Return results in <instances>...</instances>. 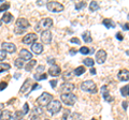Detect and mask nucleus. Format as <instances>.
<instances>
[{
	"label": "nucleus",
	"mask_w": 129,
	"mask_h": 120,
	"mask_svg": "<svg viewBox=\"0 0 129 120\" xmlns=\"http://www.w3.org/2000/svg\"><path fill=\"white\" fill-rule=\"evenodd\" d=\"M42 113H43V110H42L41 107L37 106V107H35V108L31 110V116H38V117H40V116L42 115Z\"/></svg>",
	"instance_id": "5701e85b"
},
{
	"label": "nucleus",
	"mask_w": 129,
	"mask_h": 120,
	"mask_svg": "<svg viewBox=\"0 0 129 120\" xmlns=\"http://www.w3.org/2000/svg\"><path fill=\"white\" fill-rule=\"evenodd\" d=\"M75 53H76V50H75V49H71V50H70V54H71V55H74Z\"/></svg>",
	"instance_id": "5fc2aeb1"
},
{
	"label": "nucleus",
	"mask_w": 129,
	"mask_h": 120,
	"mask_svg": "<svg viewBox=\"0 0 129 120\" xmlns=\"http://www.w3.org/2000/svg\"><path fill=\"white\" fill-rule=\"evenodd\" d=\"M45 120H50V119H45Z\"/></svg>",
	"instance_id": "13d9d810"
},
{
	"label": "nucleus",
	"mask_w": 129,
	"mask_h": 120,
	"mask_svg": "<svg viewBox=\"0 0 129 120\" xmlns=\"http://www.w3.org/2000/svg\"><path fill=\"white\" fill-rule=\"evenodd\" d=\"M37 39H38V35L36 33H28V34H26L25 37H24L23 43L26 44V45H30V44L32 45V44L37 41Z\"/></svg>",
	"instance_id": "6e6552de"
},
{
	"label": "nucleus",
	"mask_w": 129,
	"mask_h": 120,
	"mask_svg": "<svg viewBox=\"0 0 129 120\" xmlns=\"http://www.w3.org/2000/svg\"><path fill=\"white\" fill-rule=\"evenodd\" d=\"M29 26H30V24L26 18H18L17 21H16V24H15L14 32L16 34H22L23 32H25L28 28H29Z\"/></svg>",
	"instance_id": "f257e3e1"
},
{
	"label": "nucleus",
	"mask_w": 129,
	"mask_h": 120,
	"mask_svg": "<svg viewBox=\"0 0 129 120\" xmlns=\"http://www.w3.org/2000/svg\"><path fill=\"white\" fill-rule=\"evenodd\" d=\"M40 38H41V41L43 44H50L52 42V33L50 30H43L41 32V35H40Z\"/></svg>",
	"instance_id": "9d476101"
},
{
	"label": "nucleus",
	"mask_w": 129,
	"mask_h": 120,
	"mask_svg": "<svg viewBox=\"0 0 129 120\" xmlns=\"http://www.w3.org/2000/svg\"><path fill=\"white\" fill-rule=\"evenodd\" d=\"M10 8V3H5V5L0 6V12H5Z\"/></svg>",
	"instance_id": "c9c22d12"
},
{
	"label": "nucleus",
	"mask_w": 129,
	"mask_h": 120,
	"mask_svg": "<svg viewBox=\"0 0 129 120\" xmlns=\"http://www.w3.org/2000/svg\"><path fill=\"white\" fill-rule=\"evenodd\" d=\"M3 107H5V104H2V103H0V111H1L3 109Z\"/></svg>",
	"instance_id": "864d4df0"
},
{
	"label": "nucleus",
	"mask_w": 129,
	"mask_h": 120,
	"mask_svg": "<svg viewBox=\"0 0 129 120\" xmlns=\"http://www.w3.org/2000/svg\"><path fill=\"white\" fill-rule=\"evenodd\" d=\"M90 73H91L92 75L96 74V69H95V68H91V69H90Z\"/></svg>",
	"instance_id": "3c124183"
},
{
	"label": "nucleus",
	"mask_w": 129,
	"mask_h": 120,
	"mask_svg": "<svg viewBox=\"0 0 129 120\" xmlns=\"http://www.w3.org/2000/svg\"><path fill=\"white\" fill-rule=\"evenodd\" d=\"M91 120H96V119H91Z\"/></svg>",
	"instance_id": "4d7b16f0"
},
{
	"label": "nucleus",
	"mask_w": 129,
	"mask_h": 120,
	"mask_svg": "<svg viewBox=\"0 0 129 120\" xmlns=\"http://www.w3.org/2000/svg\"><path fill=\"white\" fill-rule=\"evenodd\" d=\"M12 113L10 110H2L0 114V120H11Z\"/></svg>",
	"instance_id": "a211bd4d"
},
{
	"label": "nucleus",
	"mask_w": 129,
	"mask_h": 120,
	"mask_svg": "<svg viewBox=\"0 0 129 120\" xmlns=\"http://www.w3.org/2000/svg\"><path fill=\"white\" fill-rule=\"evenodd\" d=\"M22 120H24V119H22Z\"/></svg>",
	"instance_id": "bf43d9fd"
},
{
	"label": "nucleus",
	"mask_w": 129,
	"mask_h": 120,
	"mask_svg": "<svg viewBox=\"0 0 129 120\" xmlns=\"http://www.w3.org/2000/svg\"><path fill=\"white\" fill-rule=\"evenodd\" d=\"M61 73V70H60V67L59 66H56V65H54V66H52L50 69H48V74L51 75V76H58V75Z\"/></svg>",
	"instance_id": "f3484780"
},
{
	"label": "nucleus",
	"mask_w": 129,
	"mask_h": 120,
	"mask_svg": "<svg viewBox=\"0 0 129 120\" xmlns=\"http://www.w3.org/2000/svg\"><path fill=\"white\" fill-rule=\"evenodd\" d=\"M10 68H11V66L9 65V63L0 62V73H1V72H5V71L10 70Z\"/></svg>",
	"instance_id": "bb28decb"
},
{
	"label": "nucleus",
	"mask_w": 129,
	"mask_h": 120,
	"mask_svg": "<svg viewBox=\"0 0 129 120\" xmlns=\"http://www.w3.org/2000/svg\"><path fill=\"white\" fill-rule=\"evenodd\" d=\"M50 84H51L52 88H55V87H56V85H57V81H56V79H54V81H51V82H50Z\"/></svg>",
	"instance_id": "79ce46f5"
},
{
	"label": "nucleus",
	"mask_w": 129,
	"mask_h": 120,
	"mask_svg": "<svg viewBox=\"0 0 129 120\" xmlns=\"http://www.w3.org/2000/svg\"><path fill=\"white\" fill-rule=\"evenodd\" d=\"M83 63L86 67H92V66H94V63H95V61L91 58H85L83 60Z\"/></svg>",
	"instance_id": "cd10ccee"
},
{
	"label": "nucleus",
	"mask_w": 129,
	"mask_h": 120,
	"mask_svg": "<svg viewBox=\"0 0 129 120\" xmlns=\"http://www.w3.org/2000/svg\"><path fill=\"white\" fill-rule=\"evenodd\" d=\"M34 77L37 79V81H42V79H45L47 77V74L45 73H43V74H39V73H36L34 75Z\"/></svg>",
	"instance_id": "c756f323"
},
{
	"label": "nucleus",
	"mask_w": 129,
	"mask_h": 120,
	"mask_svg": "<svg viewBox=\"0 0 129 120\" xmlns=\"http://www.w3.org/2000/svg\"><path fill=\"white\" fill-rule=\"evenodd\" d=\"M107 59V53L104 49H99L98 51L96 53V60H97V63H99V65H102L104 63Z\"/></svg>",
	"instance_id": "f8f14e48"
},
{
	"label": "nucleus",
	"mask_w": 129,
	"mask_h": 120,
	"mask_svg": "<svg viewBox=\"0 0 129 120\" xmlns=\"http://www.w3.org/2000/svg\"><path fill=\"white\" fill-rule=\"evenodd\" d=\"M86 6V3L85 2H84V1H80V2H78V3H76V5H75V10H81V9H83V8L84 7H85Z\"/></svg>",
	"instance_id": "72a5a7b5"
},
{
	"label": "nucleus",
	"mask_w": 129,
	"mask_h": 120,
	"mask_svg": "<svg viewBox=\"0 0 129 120\" xmlns=\"http://www.w3.org/2000/svg\"><path fill=\"white\" fill-rule=\"evenodd\" d=\"M19 58L22 60H31L32 54L28 49L23 48V49H21V51H19Z\"/></svg>",
	"instance_id": "4468645a"
},
{
	"label": "nucleus",
	"mask_w": 129,
	"mask_h": 120,
	"mask_svg": "<svg viewBox=\"0 0 129 120\" xmlns=\"http://www.w3.org/2000/svg\"><path fill=\"white\" fill-rule=\"evenodd\" d=\"M123 29L126 30V31H128V24H125V25L123 26Z\"/></svg>",
	"instance_id": "603ef678"
},
{
	"label": "nucleus",
	"mask_w": 129,
	"mask_h": 120,
	"mask_svg": "<svg viewBox=\"0 0 129 120\" xmlns=\"http://www.w3.org/2000/svg\"><path fill=\"white\" fill-rule=\"evenodd\" d=\"M23 113L21 110H18V111H16L15 115L13 116V120H22L23 119Z\"/></svg>",
	"instance_id": "7c9ffc66"
},
{
	"label": "nucleus",
	"mask_w": 129,
	"mask_h": 120,
	"mask_svg": "<svg viewBox=\"0 0 129 120\" xmlns=\"http://www.w3.org/2000/svg\"><path fill=\"white\" fill-rule=\"evenodd\" d=\"M122 104H123V108H124L125 110H127V107H128V102H127V101H124Z\"/></svg>",
	"instance_id": "c03bdc74"
},
{
	"label": "nucleus",
	"mask_w": 129,
	"mask_h": 120,
	"mask_svg": "<svg viewBox=\"0 0 129 120\" xmlns=\"http://www.w3.org/2000/svg\"><path fill=\"white\" fill-rule=\"evenodd\" d=\"M30 120H40V117H38V116H31Z\"/></svg>",
	"instance_id": "09e8293b"
},
{
	"label": "nucleus",
	"mask_w": 129,
	"mask_h": 120,
	"mask_svg": "<svg viewBox=\"0 0 129 120\" xmlns=\"http://www.w3.org/2000/svg\"><path fill=\"white\" fill-rule=\"evenodd\" d=\"M40 88H41V86L36 84V85H34V87H32V89H30V91H34V90H36V89H40Z\"/></svg>",
	"instance_id": "49530a36"
},
{
	"label": "nucleus",
	"mask_w": 129,
	"mask_h": 120,
	"mask_svg": "<svg viewBox=\"0 0 129 120\" xmlns=\"http://www.w3.org/2000/svg\"><path fill=\"white\" fill-rule=\"evenodd\" d=\"M14 65H15L16 68H18V69H22V68L24 67V61H23L21 58H17V59H15Z\"/></svg>",
	"instance_id": "c85d7f7f"
},
{
	"label": "nucleus",
	"mask_w": 129,
	"mask_h": 120,
	"mask_svg": "<svg viewBox=\"0 0 129 120\" xmlns=\"http://www.w3.org/2000/svg\"><path fill=\"white\" fill-rule=\"evenodd\" d=\"M8 86V84L5 83V82H2V83H0V91H2V90H5L6 88Z\"/></svg>",
	"instance_id": "ea45409f"
},
{
	"label": "nucleus",
	"mask_w": 129,
	"mask_h": 120,
	"mask_svg": "<svg viewBox=\"0 0 129 120\" xmlns=\"http://www.w3.org/2000/svg\"><path fill=\"white\" fill-rule=\"evenodd\" d=\"M61 109V103L58 100H52V101L47 104V110L51 115H55L60 111Z\"/></svg>",
	"instance_id": "f03ea898"
},
{
	"label": "nucleus",
	"mask_w": 129,
	"mask_h": 120,
	"mask_svg": "<svg viewBox=\"0 0 129 120\" xmlns=\"http://www.w3.org/2000/svg\"><path fill=\"white\" fill-rule=\"evenodd\" d=\"M80 53L83 54V55H87V54H89V48L86 47V46H83V47L80 48Z\"/></svg>",
	"instance_id": "f704fd0d"
},
{
	"label": "nucleus",
	"mask_w": 129,
	"mask_h": 120,
	"mask_svg": "<svg viewBox=\"0 0 129 120\" xmlns=\"http://www.w3.org/2000/svg\"><path fill=\"white\" fill-rule=\"evenodd\" d=\"M82 39L84 40V42H86V43H90L92 41V39H91V34H90V31H85L83 34H82Z\"/></svg>",
	"instance_id": "412c9836"
},
{
	"label": "nucleus",
	"mask_w": 129,
	"mask_h": 120,
	"mask_svg": "<svg viewBox=\"0 0 129 120\" xmlns=\"http://www.w3.org/2000/svg\"><path fill=\"white\" fill-rule=\"evenodd\" d=\"M102 24L104 26H106L107 28H114L115 27V23L112 21V19H104V21L102 22Z\"/></svg>",
	"instance_id": "b1692460"
},
{
	"label": "nucleus",
	"mask_w": 129,
	"mask_h": 120,
	"mask_svg": "<svg viewBox=\"0 0 129 120\" xmlns=\"http://www.w3.org/2000/svg\"><path fill=\"white\" fill-rule=\"evenodd\" d=\"M100 93H101V95L103 97V99L106 100V101H108V102H112L113 101V98L110 95V92H109L107 86H102L101 87V89H100Z\"/></svg>",
	"instance_id": "ddd939ff"
},
{
	"label": "nucleus",
	"mask_w": 129,
	"mask_h": 120,
	"mask_svg": "<svg viewBox=\"0 0 129 120\" xmlns=\"http://www.w3.org/2000/svg\"><path fill=\"white\" fill-rule=\"evenodd\" d=\"M12 19H13V15H12L11 13H5L2 18H1V22L6 23V24H9V23L12 22Z\"/></svg>",
	"instance_id": "aec40b11"
},
{
	"label": "nucleus",
	"mask_w": 129,
	"mask_h": 120,
	"mask_svg": "<svg viewBox=\"0 0 129 120\" xmlns=\"http://www.w3.org/2000/svg\"><path fill=\"white\" fill-rule=\"evenodd\" d=\"M47 62H48V63H50V65H53V66H54L55 59H54V58H51V59H48V60H47Z\"/></svg>",
	"instance_id": "de8ad7c7"
},
{
	"label": "nucleus",
	"mask_w": 129,
	"mask_h": 120,
	"mask_svg": "<svg viewBox=\"0 0 129 120\" xmlns=\"http://www.w3.org/2000/svg\"><path fill=\"white\" fill-rule=\"evenodd\" d=\"M46 7H47V10L51 11V12H54V13H58V12H61L63 11L64 7L59 2H56V1H51V2H47L46 3Z\"/></svg>",
	"instance_id": "0eeeda50"
},
{
	"label": "nucleus",
	"mask_w": 129,
	"mask_h": 120,
	"mask_svg": "<svg viewBox=\"0 0 129 120\" xmlns=\"http://www.w3.org/2000/svg\"><path fill=\"white\" fill-rule=\"evenodd\" d=\"M70 42L74 43V44H80V40L78 38H72V39H70Z\"/></svg>",
	"instance_id": "a19ab883"
},
{
	"label": "nucleus",
	"mask_w": 129,
	"mask_h": 120,
	"mask_svg": "<svg viewBox=\"0 0 129 120\" xmlns=\"http://www.w3.org/2000/svg\"><path fill=\"white\" fill-rule=\"evenodd\" d=\"M29 84H30V79H27V81L24 83V85L22 86V88H21V90H19V91L24 93V92H25V91L28 89V85H29Z\"/></svg>",
	"instance_id": "2f4dec72"
},
{
	"label": "nucleus",
	"mask_w": 129,
	"mask_h": 120,
	"mask_svg": "<svg viewBox=\"0 0 129 120\" xmlns=\"http://www.w3.org/2000/svg\"><path fill=\"white\" fill-rule=\"evenodd\" d=\"M74 88H75L74 84L67 82L60 86V91H61V93H72V91L74 90Z\"/></svg>",
	"instance_id": "1a4fd4ad"
},
{
	"label": "nucleus",
	"mask_w": 129,
	"mask_h": 120,
	"mask_svg": "<svg viewBox=\"0 0 129 120\" xmlns=\"http://www.w3.org/2000/svg\"><path fill=\"white\" fill-rule=\"evenodd\" d=\"M1 24H2V22H1V19H0V26H1Z\"/></svg>",
	"instance_id": "6e6d98bb"
},
{
	"label": "nucleus",
	"mask_w": 129,
	"mask_h": 120,
	"mask_svg": "<svg viewBox=\"0 0 129 120\" xmlns=\"http://www.w3.org/2000/svg\"><path fill=\"white\" fill-rule=\"evenodd\" d=\"M31 50H32V53H35L36 55H40L43 51V45L41 43L35 42L31 45Z\"/></svg>",
	"instance_id": "2eb2a0df"
},
{
	"label": "nucleus",
	"mask_w": 129,
	"mask_h": 120,
	"mask_svg": "<svg viewBox=\"0 0 129 120\" xmlns=\"http://www.w3.org/2000/svg\"><path fill=\"white\" fill-rule=\"evenodd\" d=\"M117 78L119 79V81H122V82H127L128 78H129V72H128V70L127 69L120 70L118 72V74H117Z\"/></svg>",
	"instance_id": "dca6fc26"
},
{
	"label": "nucleus",
	"mask_w": 129,
	"mask_h": 120,
	"mask_svg": "<svg viewBox=\"0 0 129 120\" xmlns=\"http://www.w3.org/2000/svg\"><path fill=\"white\" fill-rule=\"evenodd\" d=\"M37 5L38 6H43V5H45V2H44V0H42V1H37Z\"/></svg>",
	"instance_id": "8fccbe9b"
},
{
	"label": "nucleus",
	"mask_w": 129,
	"mask_h": 120,
	"mask_svg": "<svg viewBox=\"0 0 129 120\" xmlns=\"http://www.w3.org/2000/svg\"><path fill=\"white\" fill-rule=\"evenodd\" d=\"M73 73H74V75H76V76H81L82 74L85 73V68L84 67H78L73 71Z\"/></svg>",
	"instance_id": "393cba45"
},
{
	"label": "nucleus",
	"mask_w": 129,
	"mask_h": 120,
	"mask_svg": "<svg viewBox=\"0 0 129 120\" xmlns=\"http://www.w3.org/2000/svg\"><path fill=\"white\" fill-rule=\"evenodd\" d=\"M99 9V3L97 2V1H91L90 2V5H89V10L91 12H95Z\"/></svg>",
	"instance_id": "a878e982"
},
{
	"label": "nucleus",
	"mask_w": 129,
	"mask_h": 120,
	"mask_svg": "<svg viewBox=\"0 0 129 120\" xmlns=\"http://www.w3.org/2000/svg\"><path fill=\"white\" fill-rule=\"evenodd\" d=\"M120 93H122L123 97H127L128 95V85L122 87V89H120Z\"/></svg>",
	"instance_id": "473e14b6"
},
{
	"label": "nucleus",
	"mask_w": 129,
	"mask_h": 120,
	"mask_svg": "<svg viewBox=\"0 0 129 120\" xmlns=\"http://www.w3.org/2000/svg\"><path fill=\"white\" fill-rule=\"evenodd\" d=\"M73 76H74L73 71H72V70H68V71H66L62 74V79H63V81H70V79L73 78Z\"/></svg>",
	"instance_id": "6ab92c4d"
},
{
	"label": "nucleus",
	"mask_w": 129,
	"mask_h": 120,
	"mask_svg": "<svg viewBox=\"0 0 129 120\" xmlns=\"http://www.w3.org/2000/svg\"><path fill=\"white\" fill-rule=\"evenodd\" d=\"M37 65V60H34V59H31L29 62L27 63V65L25 66V70L26 71H31L32 69H34V67Z\"/></svg>",
	"instance_id": "4be33fe9"
},
{
	"label": "nucleus",
	"mask_w": 129,
	"mask_h": 120,
	"mask_svg": "<svg viewBox=\"0 0 129 120\" xmlns=\"http://www.w3.org/2000/svg\"><path fill=\"white\" fill-rule=\"evenodd\" d=\"M53 26V19L47 17V18H43L37 26H36V31H41L42 29L44 30H48L50 28Z\"/></svg>",
	"instance_id": "7ed1b4c3"
},
{
	"label": "nucleus",
	"mask_w": 129,
	"mask_h": 120,
	"mask_svg": "<svg viewBox=\"0 0 129 120\" xmlns=\"http://www.w3.org/2000/svg\"><path fill=\"white\" fill-rule=\"evenodd\" d=\"M116 38H117V40H119V41H123V39H124L120 32H117V33H116Z\"/></svg>",
	"instance_id": "37998d69"
},
{
	"label": "nucleus",
	"mask_w": 129,
	"mask_h": 120,
	"mask_svg": "<svg viewBox=\"0 0 129 120\" xmlns=\"http://www.w3.org/2000/svg\"><path fill=\"white\" fill-rule=\"evenodd\" d=\"M81 89H82L83 91L90 92V93L97 92V86H96V84L92 81H85V82H83L82 85H81Z\"/></svg>",
	"instance_id": "20e7f679"
},
{
	"label": "nucleus",
	"mask_w": 129,
	"mask_h": 120,
	"mask_svg": "<svg viewBox=\"0 0 129 120\" xmlns=\"http://www.w3.org/2000/svg\"><path fill=\"white\" fill-rule=\"evenodd\" d=\"M28 111H29V106H28V104H27V103H25V104H24V109H23L22 113H23L24 116H25V115L28 113Z\"/></svg>",
	"instance_id": "58836bf2"
},
{
	"label": "nucleus",
	"mask_w": 129,
	"mask_h": 120,
	"mask_svg": "<svg viewBox=\"0 0 129 120\" xmlns=\"http://www.w3.org/2000/svg\"><path fill=\"white\" fill-rule=\"evenodd\" d=\"M7 57V53L5 50H2V49H0V61H2V60H5Z\"/></svg>",
	"instance_id": "4c0bfd02"
},
{
	"label": "nucleus",
	"mask_w": 129,
	"mask_h": 120,
	"mask_svg": "<svg viewBox=\"0 0 129 120\" xmlns=\"http://www.w3.org/2000/svg\"><path fill=\"white\" fill-rule=\"evenodd\" d=\"M70 114H71V111H70L69 109H66V110H64V114H63V116H62V120H68V117L70 116Z\"/></svg>",
	"instance_id": "e433bc0d"
},
{
	"label": "nucleus",
	"mask_w": 129,
	"mask_h": 120,
	"mask_svg": "<svg viewBox=\"0 0 129 120\" xmlns=\"http://www.w3.org/2000/svg\"><path fill=\"white\" fill-rule=\"evenodd\" d=\"M52 99H53V95H52L51 93H48V92H43V93L37 99V103H38V105H39L40 107H41V106H45V105H47V104L52 101Z\"/></svg>",
	"instance_id": "423d86ee"
},
{
	"label": "nucleus",
	"mask_w": 129,
	"mask_h": 120,
	"mask_svg": "<svg viewBox=\"0 0 129 120\" xmlns=\"http://www.w3.org/2000/svg\"><path fill=\"white\" fill-rule=\"evenodd\" d=\"M2 46V50H5L6 53H10V54H14L16 51V46L13 43H9V42H3L1 44Z\"/></svg>",
	"instance_id": "9b49d317"
},
{
	"label": "nucleus",
	"mask_w": 129,
	"mask_h": 120,
	"mask_svg": "<svg viewBox=\"0 0 129 120\" xmlns=\"http://www.w3.org/2000/svg\"><path fill=\"white\" fill-rule=\"evenodd\" d=\"M60 99H61V101L66 105H69V106L74 105L76 100H78L76 99V95H74L73 93H62L60 95Z\"/></svg>",
	"instance_id": "39448f33"
},
{
	"label": "nucleus",
	"mask_w": 129,
	"mask_h": 120,
	"mask_svg": "<svg viewBox=\"0 0 129 120\" xmlns=\"http://www.w3.org/2000/svg\"><path fill=\"white\" fill-rule=\"evenodd\" d=\"M37 70H38L39 74H40V73H41V72H43V70H44V66H39V67L37 68Z\"/></svg>",
	"instance_id": "a18cd8bd"
}]
</instances>
